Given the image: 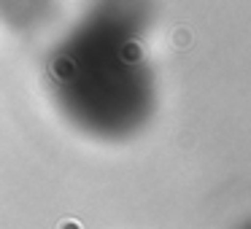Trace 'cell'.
Returning <instances> with one entry per match:
<instances>
[{
    "label": "cell",
    "mask_w": 251,
    "mask_h": 229,
    "mask_svg": "<svg viewBox=\"0 0 251 229\" xmlns=\"http://www.w3.org/2000/svg\"><path fill=\"white\" fill-rule=\"evenodd\" d=\"M54 11V0H0V19L11 30H41Z\"/></svg>",
    "instance_id": "cell-2"
},
{
    "label": "cell",
    "mask_w": 251,
    "mask_h": 229,
    "mask_svg": "<svg viewBox=\"0 0 251 229\" xmlns=\"http://www.w3.org/2000/svg\"><path fill=\"white\" fill-rule=\"evenodd\" d=\"M151 19V0H95L46 60L54 105L95 140H127L151 119L157 105Z\"/></svg>",
    "instance_id": "cell-1"
}]
</instances>
